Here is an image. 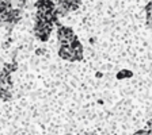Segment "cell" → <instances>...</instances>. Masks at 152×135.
<instances>
[{
	"label": "cell",
	"instance_id": "277c9868",
	"mask_svg": "<svg viewBox=\"0 0 152 135\" xmlns=\"http://www.w3.org/2000/svg\"><path fill=\"white\" fill-rule=\"evenodd\" d=\"M4 69H7L10 73L15 72L16 69H18V65H16V62H11V64H4Z\"/></svg>",
	"mask_w": 152,
	"mask_h": 135
},
{
	"label": "cell",
	"instance_id": "7a4b0ae2",
	"mask_svg": "<svg viewBox=\"0 0 152 135\" xmlns=\"http://www.w3.org/2000/svg\"><path fill=\"white\" fill-rule=\"evenodd\" d=\"M58 56L65 61H69V62H75V53H73L72 47L69 46V43H63L60 45V49H58Z\"/></svg>",
	"mask_w": 152,
	"mask_h": 135
},
{
	"label": "cell",
	"instance_id": "8992f818",
	"mask_svg": "<svg viewBox=\"0 0 152 135\" xmlns=\"http://www.w3.org/2000/svg\"><path fill=\"white\" fill-rule=\"evenodd\" d=\"M145 12H147V15H151V14H152V3H148V4H147Z\"/></svg>",
	"mask_w": 152,
	"mask_h": 135
},
{
	"label": "cell",
	"instance_id": "6da1fadb",
	"mask_svg": "<svg viewBox=\"0 0 152 135\" xmlns=\"http://www.w3.org/2000/svg\"><path fill=\"white\" fill-rule=\"evenodd\" d=\"M75 32H73L72 28L69 27H64V26H61V27L57 28V39L60 41V43H71V41H72L73 38H75Z\"/></svg>",
	"mask_w": 152,
	"mask_h": 135
},
{
	"label": "cell",
	"instance_id": "3957f363",
	"mask_svg": "<svg viewBox=\"0 0 152 135\" xmlns=\"http://www.w3.org/2000/svg\"><path fill=\"white\" fill-rule=\"evenodd\" d=\"M35 8L38 12H49L56 8V4L52 0H38L35 3Z\"/></svg>",
	"mask_w": 152,
	"mask_h": 135
},
{
	"label": "cell",
	"instance_id": "52a82bcc",
	"mask_svg": "<svg viewBox=\"0 0 152 135\" xmlns=\"http://www.w3.org/2000/svg\"><path fill=\"white\" fill-rule=\"evenodd\" d=\"M134 135H151V134H149L148 130H140V131H137Z\"/></svg>",
	"mask_w": 152,
	"mask_h": 135
},
{
	"label": "cell",
	"instance_id": "ba28073f",
	"mask_svg": "<svg viewBox=\"0 0 152 135\" xmlns=\"http://www.w3.org/2000/svg\"><path fill=\"white\" fill-rule=\"evenodd\" d=\"M45 53V49H37V54L38 56H41V54Z\"/></svg>",
	"mask_w": 152,
	"mask_h": 135
},
{
	"label": "cell",
	"instance_id": "30bf717a",
	"mask_svg": "<svg viewBox=\"0 0 152 135\" xmlns=\"http://www.w3.org/2000/svg\"><path fill=\"white\" fill-rule=\"evenodd\" d=\"M66 135H71V134H66Z\"/></svg>",
	"mask_w": 152,
	"mask_h": 135
},
{
	"label": "cell",
	"instance_id": "5b68a950",
	"mask_svg": "<svg viewBox=\"0 0 152 135\" xmlns=\"http://www.w3.org/2000/svg\"><path fill=\"white\" fill-rule=\"evenodd\" d=\"M130 76H132V72H129V70H121L117 74V79H125V77H130Z\"/></svg>",
	"mask_w": 152,
	"mask_h": 135
},
{
	"label": "cell",
	"instance_id": "9c48e42d",
	"mask_svg": "<svg viewBox=\"0 0 152 135\" xmlns=\"http://www.w3.org/2000/svg\"><path fill=\"white\" fill-rule=\"evenodd\" d=\"M84 135H96V134H94V132H87V134H84Z\"/></svg>",
	"mask_w": 152,
	"mask_h": 135
}]
</instances>
